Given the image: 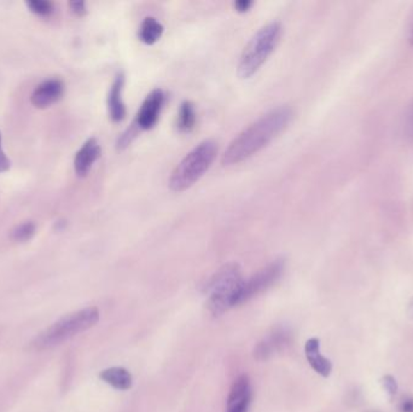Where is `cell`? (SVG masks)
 <instances>
[{
    "label": "cell",
    "mask_w": 413,
    "mask_h": 412,
    "mask_svg": "<svg viewBox=\"0 0 413 412\" xmlns=\"http://www.w3.org/2000/svg\"><path fill=\"white\" fill-rule=\"evenodd\" d=\"M293 119V110L288 106H277L260 116L239 133L226 149L222 165H237L267 147Z\"/></svg>",
    "instance_id": "cell-1"
},
{
    "label": "cell",
    "mask_w": 413,
    "mask_h": 412,
    "mask_svg": "<svg viewBox=\"0 0 413 412\" xmlns=\"http://www.w3.org/2000/svg\"><path fill=\"white\" fill-rule=\"evenodd\" d=\"M99 321V311L97 307H88L78 312L60 318L52 326L42 330L31 342L33 351L42 352L46 349L57 347L65 341L86 330L91 329Z\"/></svg>",
    "instance_id": "cell-2"
},
{
    "label": "cell",
    "mask_w": 413,
    "mask_h": 412,
    "mask_svg": "<svg viewBox=\"0 0 413 412\" xmlns=\"http://www.w3.org/2000/svg\"><path fill=\"white\" fill-rule=\"evenodd\" d=\"M244 280L237 264L222 266L216 275L211 276L206 285L208 308L214 316H220L231 307L237 306Z\"/></svg>",
    "instance_id": "cell-3"
},
{
    "label": "cell",
    "mask_w": 413,
    "mask_h": 412,
    "mask_svg": "<svg viewBox=\"0 0 413 412\" xmlns=\"http://www.w3.org/2000/svg\"><path fill=\"white\" fill-rule=\"evenodd\" d=\"M216 152L218 147L213 141H204L193 148L170 174L168 180L170 190L181 193L197 183L216 160Z\"/></svg>",
    "instance_id": "cell-4"
},
{
    "label": "cell",
    "mask_w": 413,
    "mask_h": 412,
    "mask_svg": "<svg viewBox=\"0 0 413 412\" xmlns=\"http://www.w3.org/2000/svg\"><path fill=\"white\" fill-rule=\"evenodd\" d=\"M283 28L280 22H271L257 31L249 40L241 55L238 63L239 78H252L272 55L280 42Z\"/></svg>",
    "instance_id": "cell-5"
},
{
    "label": "cell",
    "mask_w": 413,
    "mask_h": 412,
    "mask_svg": "<svg viewBox=\"0 0 413 412\" xmlns=\"http://www.w3.org/2000/svg\"><path fill=\"white\" fill-rule=\"evenodd\" d=\"M284 267V260L277 259L252 276L250 280H244L243 288L239 294L237 305L247 303L250 299L257 296L259 294L272 287L283 275Z\"/></svg>",
    "instance_id": "cell-6"
},
{
    "label": "cell",
    "mask_w": 413,
    "mask_h": 412,
    "mask_svg": "<svg viewBox=\"0 0 413 412\" xmlns=\"http://www.w3.org/2000/svg\"><path fill=\"white\" fill-rule=\"evenodd\" d=\"M165 95L163 90H152L143 102L138 111L136 127L139 129H150L156 125L162 106L165 104Z\"/></svg>",
    "instance_id": "cell-7"
},
{
    "label": "cell",
    "mask_w": 413,
    "mask_h": 412,
    "mask_svg": "<svg viewBox=\"0 0 413 412\" xmlns=\"http://www.w3.org/2000/svg\"><path fill=\"white\" fill-rule=\"evenodd\" d=\"M65 90V83L60 79H47L34 88L31 102L35 108L46 109L60 101Z\"/></svg>",
    "instance_id": "cell-8"
},
{
    "label": "cell",
    "mask_w": 413,
    "mask_h": 412,
    "mask_svg": "<svg viewBox=\"0 0 413 412\" xmlns=\"http://www.w3.org/2000/svg\"><path fill=\"white\" fill-rule=\"evenodd\" d=\"M252 398V385L248 376H239L229 390L226 412H248Z\"/></svg>",
    "instance_id": "cell-9"
},
{
    "label": "cell",
    "mask_w": 413,
    "mask_h": 412,
    "mask_svg": "<svg viewBox=\"0 0 413 412\" xmlns=\"http://www.w3.org/2000/svg\"><path fill=\"white\" fill-rule=\"evenodd\" d=\"M101 155L102 148L96 138L88 139L83 143V147L79 149L74 159V170L76 175L85 178Z\"/></svg>",
    "instance_id": "cell-10"
},
{
    "label": "cell",
    "mask_w": 413,
    "mask_h": 412,
    "mask_svg": "<svg viewBox=\"0 0 413 412\" xmlns=\"http://www.w3.org/2000/svg\"><path fill=\"white\" fill-rule=\"evenodd\" d=\"M290 334L286 329L275 330L273 334L270 335L268 338L261 341L257 344L254 352V357L257 360H265L272 357L275 353L280 352L285 349V347L289 344Z\"/></svg>",
    "instance_id": "cell-11"
},
{
    "label": "cell",
    "mask_w": 413,
    "mask_h": 412,
    "mask_svg": "<svg viewBox=\"0 0 413 412\" xmlns=\"http://www.w3.org/2000/svg\"><path fill=\"white\" fill-rule=\"evenodd\" d=\"M124 77L120 73L116 75L114 83L111 85L109 96H108V109L111 119L114 122H120L126 116V106L122 101V91H124Z\"/></svg>",
    "instance_id": "cell-12"
},
{
    "label": "cell",
    "mask_w": 413,
    "mask_h": 412,
    "mask_svg": "<svg viewBox=\"0 0 413 412\" xmlns=\"http://www.w3.org/2000/svg\"><path fill=\"white\" fill-rule=\"evenodd\" d=\"M305 352L309 365L317 371L318 374L324 377L330 375L332 364L329 359L321 354V342L318 339H309L305 346Z\"/></svg>",
    "instance_id": "cell-13"
},
{
    "label": "cell",
    "mask_w": 413,
    "mask_h": 412,
    "mask_svg": "<svg viewBox=\"0 0 413 412\" xmlns=\"http://www.w3.org/2000/svg\"><path fill=\"white\" fill-rule=\"evenodd\" d=\"M99 377L115 390H127L132 387V376L124 367L106 369L102 371Z\"/></svg>",
    "instance_id": "cell-14"
},
{
    "label": "cell",
    "mask_w": 413,
    "mask_h": 412,
    "mask_svg": "<svg viewBox=\"0 0 413 412\" xmlns=\"http://www.w3.org/2000/svg\"><path fill=\"white\" fill-rule=\"evenodd\" d=\"M163 34V26L155 17H147L139 28V39L147 45H152Z\"/></svg>",
    "instance_id": "cell-15"
},
{
    "label": "cell",
    "mask_w": 413,
    "mask_h": 412,
    "mask_svg": "<svg viewBox=\"0 0 413 412\" xmlns=\"http://www.w3.org/2000/svg\"><path fill=\"white\" fill-rule=\"evenodd\" d=\"M197 120L196 110L191 102H184L180 106L179 114H178V122L177 126L181 132H190L195 127Z\"/></svg>",
    "instance_id": "cell-16"
},
{
    "label": "cell",
    "mask_w": 413,
    "mask_h": 412,
    "mask_svg": "<svg viewBox=\"0 0 413 412\" xmlns=\"http://www.w3.org/2000/svg\"><path fill=\"white\" fill-rule=\"evenodd\" d=\"M37 232V225L34 221H24L22 224L17 225L11 231V239L15 242L24 243L31 241Z\"/></svg>",
    "instance_id": "cell-17"
},
{
    "label": "cell",
    "mask_w": 413,
    "mask_h": 412,
    "mask_svg": "<svg viewBox=\"0 0 413 412\" xmlns=\"http://www.w3.org/2000/svg\"><path fill=\"white\" fill-rule=\"evenodd\" d=\"M26 5L32 14L37 15L42 19L50 17L55 11L54 4L47 0H31V1H27Z\"/></svg>",
    "instance_id": "cell-18"
},
{
    "label": "cell",
    "mask_w": 413,
    "mask_h": 412,
    "mask_svg": "<svg viewBox=\"0 0 413 412\" xmlns=\"http://www.w3.org/2000/svg\"><path fill=\"white\" fill-rule=\"evenodd\" d=\"M10 167H11V162L3 150V138H1V132H0V173L8 172Z\"/></svg>",
    "instance_id": "cell-19"
},
{
    "label": "cell",
    "mask_w": 413,
    "mask_h": 412,
    "mask_svg": "<svg viewBox=\"0 0 413 412\" xmlns=\"http://www.w3.org/2000/svg\"><path fill=\"white\" fill-rule=\"evenodd\" d=\"M69 8H70V11H72L74 15L80 16V17L83 16V15H86V13H88L85 1H70V3H69Z\"/></svg>",
    "instance_id": "cell-20"
},
{
    "label": "cell",
    "mask_w": 413,
    "mask_h": 412,
    "mask_svg": "<svg viewBox=\"0 0 413 412\" xmlns=\"http://www.w3.org/2000/svg\"><path fill=\"white\" fill-rule=\"evenodd\" d=\"M405 134L406 138L413 142V106L410 109L407 118H406V124H405Z\"/></svg>",
    "instance_id": "cell-21"
},
{
    "label": "cell",
    "mask_w": 413,
    "mask_h": 412,
    "mask_svg": "<svg viewBox=\"0 0 413 412\" xmlns=\"http://www.w3.org/2000/svg\"><path fill=\"white\" fill-rule=\"evenodd\" d=\"M383 385H384L386 390H388V393H389L390 395H395L396 390H398V386H396V382H395L394 379H393L391 376H387L386 379H384V382H383Z\"/></svg>",
    "instance_id": "cell-22"
},
{
    "label": "cell",
    "mask_w": 413,
    "mask_h": 412,
    "mask_svg": "<svg viewBox=\"0 0 413 412\" xmlns=\"http://www.w3.org/2000/svg\"><path fill=\"white\" fill-rule=\"evenodd\" d=\"M252 6V1L250 0H239L234 3V8L238 10L239 13H244V11H248Z\"/></svg>",
    "instance_id": "cell-23"
},
{
    "label": "cell",
    "mask_w": 413,
    "mask_h": 412,
    "mask_svg": "<svg viewBox=\"0 0 413 412\" xmlns=\"http://www.w3.org/2000/svg\"><path fill=\"white\" fill-rule=\"evenodd\" d=\"M400 412H413V398H406L401 402Z\"/></svg>",
    "instance_id": "cell-24"
},
{
    "label": "cell",
    "mask_w": 413,
    "mask_h": 412,
    "mask_svg": "<svg viewBox=\"0 0 413 412\" xmlns=\"http://www.w3.org/2000/svg\"><path fill=\"white\" fill-rule=\"evenodd\" d=\"M409 40H410V42H411V45H413V23H412V26H411V29H410Z\"/></svg>",
    "instance_id": "cell-25"
}]
</instances>
